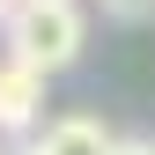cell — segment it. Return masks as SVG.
<instances>
[{
    "mask_svg": "<svg viewBox=\"0 0 155 155\" xmlns=\"http://www.w3.org/2000/svg\"><path fill=\"white\" fill-rule=\"evenodd\" d=\"M148 8H155V0H104V15H118V22H140Z\"/></svg>",
    "mask_w": 155,
    "mask_h": 155,
    "instance_id": "4",
    "label": "cell"
},
{
    "mask_svg": "<svg viewBox=\"0 0 155 155\" xmlns=\"http://www.w3.org/2000/svg\"><path fill=\"white\" fill-rule=\"evenodd\" d=\"M81 37H89V22H81L74 0H22L8 15V59H22L37 74H59V67L81 59Z\"/></svg>",
    "mask_w": 155,
    "mask_h": 155,
    "instance_id": "1",
    "label": "cell"
},
{
    "mask_svg": "<svg viewBox=\"0 0 155 155\" xmlns=\"http://www.w3.org/2000/svg\"><path fill=\"white\" fill-rule=\"evenodd\" d=\"M15 8H22V0H0V30H8V15H15Z\"/></svg>",
    "mask_w": 155,
    "mask_h": 155,
    "instance_id": "6",
    "label": "cell"
},
{
    "mask_svg": "<svg viewBox=\"0 0 155 155\" xmlns=\"http://www.w3.org/2000/svg\"><path fill=\"white\" fill-rule=\"evenodd\" d=\"M0 155H8V148H0Z\"/></svg>",
    "mask_w": 155,
    "mask_h": 155,
    "instance_id": "8",
    "label": "cell"
},
{
    "mask_svg": "<svg viewBox=\"0 0 155 155\" xmlns=\"http://www.w3.org/2000/svg\"><path fill=\"white\" fill-rule=\"evenodd\" d=\"M45 81L52 74H37L22 59H0V133H30L45 118Z\"/></svg>",
    "mask_w": 155,
    "mask_h": 155,
    "instance_id": "2",
    "label": "cell"
},
{
    "mask_svg": "<svg viewBox=\"0 0 155 155\" xmlns=\"http://www.w3.org/2000/svg\"><path fill=\"white\" fill-rule=\"evenodd\" d=\"M118 155H155V140H118Z\"/></svg>",
    "mask_w": 155,
    "mask_h": 155,
    "instance_id": "5",
    "label": "cell"
},
{
    "mask_svg": "<svg viewBox=\"0 0 155 155\" xmlns=\"http://www.w3.org/2000/svg\"><path fill=\"white\" fill-rule=\"evenodd\" d=\"M8 155H37V148H8Z\"/></svg>",
    "mask_w": 155,
    "mask_h": 155,
    "instance_id": "7",
    "label": "cell"
},
{
    "mask_svg": "<svg viewBox=\"0 0 155 155\" xmlns=\"http://www.w3.org/2000/svg\"><path fill=\"white\" fill-rule=\"evenodd\" d=\"M30 148L37 155H118V133L104 118H89V111H67V118H52Z\"/></svg>",
    "mask_w": 155,
    "mask_h": 155,
    "instance_id": "3",
    "label": "cell"
}]
</instances>
